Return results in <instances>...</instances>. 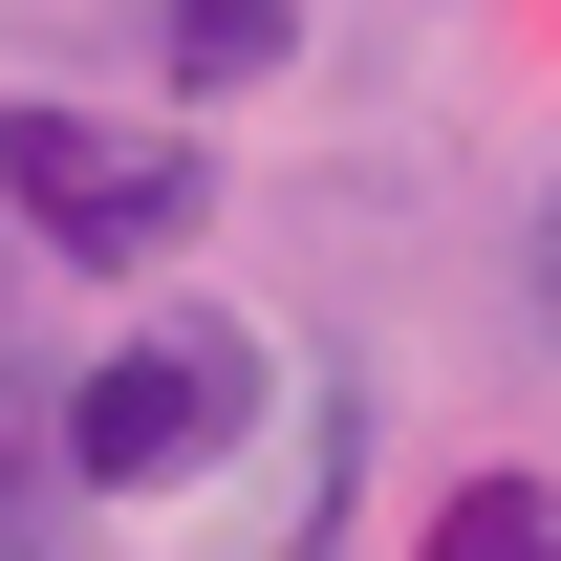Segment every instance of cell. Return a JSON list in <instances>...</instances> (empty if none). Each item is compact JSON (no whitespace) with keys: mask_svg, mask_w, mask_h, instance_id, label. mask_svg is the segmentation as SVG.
<instances>
[{"mask_svg":"<svg viewBox=\"0 0 561 561\" xmlns=\"http://www.w3.org/2000/svg\"><path fill=\"white\" fill-rule=\"evenodd\" d=\"M280 432V324L260 302H130L44 367V476L87 518H151V496H216Z\"/></svg>","mask_w":561,"mask_h":561,"instance_id":"6da1fadb","label":"cell"},{"mask_svg":"<svg viewBox=\"0 0 561 561\" xmlns=\"http://www.w3.org/2000/svg\"><path fill=\"white\" fill-rule=\"evenodd\" d=\"M216 238V151L173 108H108V87H0V260L130 302Z\"/></svg>","mask_w":561,"mask_h":561,"instance_id":"7a4b0ae2","label":"cell"},{"mask_svg":"<svg viewBox=\"0 0 561 561\" xmlns=\"http://www.w3.org/2000/svg\"><path fill=\"white\" fill-rule=\"evenodd\" d=\"M260 454H280V496L238 518V561H324L346 496H367V389H346V367H280V432H260Z\"/></svg>","mask_w":561,"mask_h":561,"instance_id":"3957f363","label":"cell"},{"mask_svg":"<svg viewBox=\"0 0 561 561\" xmlns=\"http://www.w3.org/2000/svg\"><path fill=\"white\" fill-rule=\"evenodd\" d=\"M302 22H324V0H130V66H151V108L195 130V108H238V87L302 66Z\"/></svg>","mask_w":561,"mask_h":561,"instance_id":"277c9868","label":"cell"},{"mask_svg":"<svg viewBox=\"0 0 561 561\" xmlns=\"http://www.w3.org/2000/svg\"><path fill=\"white\" fill-rule=\"evenodd\" d=\"M411 561H561V476L540 454H454L411 496Z\"/></svg>","mask_w":561,"mask_h":561,"instance_id":"5b68a950","label":"cell"},{"mask_svg":"<svg viewBox=\"0 0 561 561\" xmlns=\"http://www.w3.org/2000/svg\"><path fill=\"white\" fill-rule=\"evenodd\" d=\"M0 561H87V496L44 476V411H0Z\"/></svg>","mask_w":561,"mask_h":561,"instance_id":"8992f818","label":"cell"},{"mask_svg":"<svg viewBox=\"0 0 561 561\" xmlns=\"http://www.w3.org/2000/svg\"><path fill=\"white\" fill-rule=\"evenodd\" d=\"M518 302H540V367H561V173H540V216H518Z\"/></svg>","mask_w":561,"mask_h":561,"instance_id":"52a82bcc","label":"cell"},{"mask_svg":"<svg viewBox=\"0 0 561 561\" xmlns=\"http://www.w3.org/2000/svg\"><path fill=\"white\" fill-rule=\"evenodd\" d=\"M0 411H44V346H22V260H0Z\"/></svg>","mask_w":561,"mask_h":561,"instance_id":"ba28073f","label":"cell"}]
</instances>
